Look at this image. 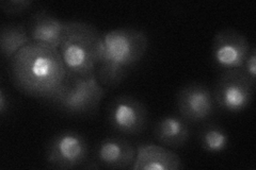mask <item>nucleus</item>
Wrapping results in <instances>:
<instances>
[{
	"mask_svg": "<svg viewBox=\"0 0 256 170\" xmlns=\"http://www.w3.org/2000/svg\"><path fill=\"white\" fill-rule=\"evenodd\" d=\"M153 136L158 144L170 149H180L191 137V125L178 114L160 117L153 127Z\"/></svg>",
	"mask_w": 256,
	"mask_h": 170,
	"instance_id": "obj_13",
	"label": "nucleus"
},
{
	"mask_svg": "<svg viewBox=\"0 0 256 170\" xmlns=\"http://www.w3.org/2000/svg\"><path fill=\"white\" fill-rule=\"evenodd\" d=\"M201 148L210 155H219L226 151L230 146V135L221 125L208 120L200 127L198 134Z\"/></svg>",
	"mask_w": 256,
	"mask_h": 170,
	"instance_id": "obj_15",
	"label": "nucleus"
},
{
	"mask_svg": "<svg viewBox=\"0 0 256 170\" xmlns=\"http://www.w3.org/2000/svg\"><path fill=\"white\" fill-rule=\"evenodd\" d=\"M27 28L31 42L59 49L66 21L59 19L50 11L41 9L31 15Z\"/></svg>",
	"mask_w": 256,
	"mask_h": 170,
	"instance_id": "obj_11",
	"label": "nucleus"
},
{
	"mask_svg": "<svg viewBox=\"0 0 256 170\" xmlns=\"http://www.w3.org/2000/svg\"><path fill=\"white\" fill-rule=\"evenodd\" d=\"M148 36L137 28H116L102 33L100 58L95 71L105 88H114L124 82L139 65L148 49Z\"/></svg>",
	"mask_w": 256,
	"mask_h": 170,
	"instance_id": "obj_2",
	"label": "nucleus"
},
{
	"mask_svg": "<svg viewBox=\"0 0 256 170\" xmlns=\"http://www.w3.org/2000/svg\"><path fill=\"white\" fill-rule=\"evenodd\" d=\"M182 161L170 148L160 144H140L132 164V170H180Z\"/></svg>",
	"mask_w": 256,
	"mask_h": 170,
	"instance_id": "obj_12",
	"label": "nucleus"
},
{
	"mask_svg": "<svg viewBox=\"0 0 256 170\" xmlns=\"http://www.w3.org/2000/svg\"><path fill=\"white\" fill-rule=\"evenodd\" d=\"M12 109V102L10 99V96L8 95L4 87L0 88V116L4 118L9 114Z\"/></svg>",
	"mask_w": 256,
	"mask_h": 170,
	"instance_id": "obj_18",
	"label": "nucleus"
},
{
	"mask_svg": "<svg viewBox=\"0 0 256 170\" xmlns=\"http://www.w3.org/2000/svg\"><path fill=\"white\" fill-rule=\"evenodd\" d=\"M106 118L109 127L118 134L137 136L148 127V111L140 99L121 95L109 102Z\"/></svg>",
	"mask_w": 256,
	"mask_h": 170,
	"instance_id": "obj_7",
	"label": "nucleus"
},
{
	"mask_svg": "<svg viewBox=\"0 0 256 170\" xmlns=\"http://www.w3.org/2000/svg\"><path fill=\"white\" fill-rule=\"evenodd\" d=\"M9 70L16 90L42 102L59 90L68 75L59 49L34 42L13 56Z\"/></svg>",
	"mask_w": 256,
	"mask_h": 170,
	"instance_id": "obj_1",
	"label": "nucleus"
},
{
	"mask_svg": "<svg viewBox=\"0 0 256 170\" xmlns=\"http://www.w3.org/2000/svg\"><path fill=\"white\" fill-rule=\"evenodd\" d=\"M240 69L244 72L248 78H250L254 83H256V47L254 45H252L242 64V67Z\"/></svg>",
	"mask_w": 256,
	"mask_h": 170,
	"instance_id": "obj_17",
	"label": "nucleus"
},
{
	"mask_svg": "<svg viewBox=\"0 0 256 170\" xmlns=\"http://www.w3.org/2000/svg\"><path fill=\"white\" fill-rule=\"evenodd\" d=\"M102 47V33L86 21L70 20L59 48L68 74L78 77L95 75Z\"/></svg>",
	"mask_w": 256,
	"mask_h": 170,
	"instance_id": "obj_3",
	"label": "nucleus"
},
{
	"mask_svg": "<svg viewBox=\"0 0 256 170\" xmlns=\"http://www.w3.org/2000/svg\"><path fill=\"white\" fill-rule=\"evenodd\" d=\"M106 93L95 75L78 77L68 72L59 90L43 102L63 115L91 118L98 114Z\"/></svg>",
	"mask_w": 256,
	"mask_h": 170,
	"instance_id": "obj_4",
	"label": "nucleus"
},
{
	"mask_svg": "<svg viewBox=\"0 0 256 170\" xmlns=\"http://www.w3.org/2000/svg\"><path fill=\"white\" fill-rule=\"evenodd\" d=\"M34 4L31 0H4L0 2V7L6 15L14 16L27 12Z\"/></svg>",
	"mask_w": 256,
	"mask_h": 170,
	"instance_id": "obj_16",
	"label": "nucleus"
},
{
	"mask_svg": "<svg viewBox=\"0 0 256 170\" xmlns=\"http://www.w3.org/2000/svg\"><path fill=\"white\" fill-rule=\"evenodd\" d=\"M31 43L27 26L22 23H6L0 28V54L10 62L22 48Z\"/></svg>",
	"mask_w": 256,
	"mask_h": 170,
	"instance_id": "obj_14",
	"label": "nucleus"
},
{
	"mask_svg": "<svg viewBox=\"0 0 256 170\" xmlns=\"http://www.w3.org/2000/svg\"><path fill=\"white\" fill-rule=\"evenodd\" d=\"M252 47L248 37L235 29H222L214 35L210 58L214 67L221 72L238 69Z\"/></svg>",
	"mask_w": 256,
	"mask_h": 170,
	"instance_id": "obj_9",
	"label": "nucleus"
},
{
	"mask_svg": "<svg viewBox=\"0 0 256 170\" xmlns=\"http://www.w3.org/2000/svg\"><path fill=\"white\" fill-rule=\"evenodd\" d=\"M89 159V142L84 134L77 131H61L54 134L46 145L45 161L48 167L52 169L82 168Z\"/></svg>",
	"mask_w": 256,
	"mask_h": 170,
	"instance_id": "obj_5",
	"label": "nucleus"
},
{
	"mask_svg": "<svg viewBox=\"0 0 256 170\" xmlns=\"http://www.w3.org/2000/svg\"><path fill=\"white\" fill-rule=\"evenodd\" d=\"M176 112L190 125H202L217 114L212 91L201 82L184 85L176 94Z\"/></svg>",
	"mask_w": 256,
	"mask_h": 170,
	"instance_id": "obj_8",
	"label": "nucleus"
},
{
	"mask_svg": "<svg viewBox=\"0 0 256 170\" xmlns=\"http://www.w3.org/2000/svg\"><path fill=\"white\" fill-rule=\"evenodd\" d=\"M256 83L238 68L221 72L212 95L219 111L239 114L250 107Z\"/></svg>",
	"mask_w": 256,
	"mask_h": 170,
	"instance_id": "obj_6",
	"label": "nucleus"
},
{
	"mask_svg": "<svg viewBox=\"0 0 256 170\" xmlns=\"http://www.w3.org/2000/svg\"><path fill=\"white\" fill-rule=\"evenodd\" d=\"M137 147L123 136H107L96 147L95 160L100 167L122 170L132 169Z\"/></svg>",
	"mask_w": 256,
	"mask_h": 170,
	"instance_id": "obj_10",
	"label": "nucleus"
}]
</instances>
